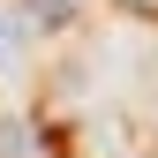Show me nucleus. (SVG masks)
<instances>
[{"label":"nucleus","instance_id":"f257e3e1","mask_svg":"<svg viewBox=\"0 0 158 158\" xmlns=\"http://www.w3.org/2000/svg\"><path fill=\"white\" fill-rule=\"evenodd\" d=\"M75 8H83V0H23V15L38 30H60V23H75Z\"/></svg>","mask_w":158,"mask_h":158},{"label":"nucleus","instance_id":"f03ea898","mask_svg":"<svg viewBox=\"0 0 158 158\" xmlns=\"http://www.w3.org/2000/svg\"><path fill=\"white\" fill-rule=\"evenodd\" d=\"M121 15H143V23H158V0H113Z\"/></svg>","mask_w":158,"mask_h":158}]
</instances>
